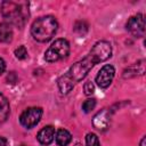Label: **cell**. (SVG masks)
Returning a JSON list of instances; mask_svg holds the SVG:
<instances>
[{
    "mask_svg": "<svg viewBox=\"0 0 146 146\" xmlns=\"http://www.w3.org/2000/svg\"><path fill=\"white\" fill-rule=\"evenodd\" d=\"M111 56H112V46L108 41L100 40L96 42L89 55H87L83 59L73 64L65 74L59 76V79L57 80V84L60 94L63 95L68 94L73 89L74 84L83 80L89 73V71L96 64L105 62Z\"/></svg>",
    "mask_w": 146,
    "mask_h": 146,
    "instance_id": "6da1fadb",
    "label": "cell"
},
{
    "mask_svg": "<svg viewBox=\"0 0 146 146\" xmlns=\"http://www.w3.org/2000/svg\"><path fill=\"white\" fill-rule=\"evenodd\" d=\"M1 15L6 23L23 27L29 19V3L24 1H3L1 3Z\"/></svg>",
    "mask_w": 146,
    "mask_h": 146,
    "instance_id": "7a4b0ae2",
    "label": "cell"
},
{
    "mask_svg": "<svg viewBox=\"0 0 146 146\" xmlns=\"http://www.w3.org/2000/svg\"><path fill=\"white\" fill-rule=\"evenodd\" d=\"M58 23L54 16L39 17L31 26V34L34 40L39 42L49 41L56 33Z\"/></svg>",
    "mask_w": 146,
    "mask_h": 146,
    "instance_id": "3957f363",
    "label": "cell"
},
{
    "mask_svg": "<svg viewBox=\"0 0 146 146\" xmlns=\"http://www.w3.org/2000/svg\"><path fill=\"white\" fill-rule=\"evenodd\" d=\"M70 54V43L65 39H57L44 52V59L49 63H54L65 58Z\"/></svg>",
    "mask_w": 146,
    "mask_h": 146,
    "instance_id": "277c9868",
    "label": "cell"
},
{
    "mask_svg": "<svg viewBox=\"0 0 146 146\" xmlns=\"http://www.w3.org/2000/svg\"><path fill=\"white\" fill-rule=\"evenodd\" d=\"M41 116H42V108H40V107H29L21 114L19 122L26 129H31L40 122Z\"/></svg>",
    "mask_w": 146,
    "mask_h": 146,
    "instance_id": "5b68a950",
    "label": "cell"
},
{
    "mask_svg": "<svg viewBox=\"0 0 146 146\" xmlns=\"http://www.w3.org/2000/svg\"><path fill=\"white\" fill-rule=\"evenodd\" d=\"M127 30L137 38H141L145 34V21L141 14L131 16L127 22Z\"/></svg>",
    "mask_w": 146,
    "mask_h": 146,
    "instance_id": "8992f818",
    "label": "cell"
},
{
    "mask_svg": "<svg viewBox=\"0 0 146 146\" xmlns=\"http://www.w3.org/2000/svg\"><path fill=\"white\" fill-rule=\"evenodd\" d=\"M114 75H115L114 67L112 65H105L100 68V71L96 75V83L100 88H107L112 83Z\"/></svg>",
    "mask_w": 146,
    "mask_h": 146,
    "instance_id": "52a82bcc",
    "label": "cell"
},
{
    "mask_svg": "<svg viewBox=\"0 0 146 146\" xmlns=\"http://www.w3.org/2000/svg\"><path fill=\"white\" fill-rule=\"evenodd\" d=\"M92 124L98 130H102V131L106 130L108 128V124H110V113H108V111L106 108H104L100 112H98L94 116Z\"/></svg>",
    "mask_w": 146,
    "mask_h": 146,
    "instance_id": "ba28073f",
    "label": "cell"
},
{
    "mask_svg": "<svg viewBox=\"0 0 146 146\" xmlns=\"http://www.w3.org/2000/svg\"><path fill=\"white\" fill-rule=\"evenodd\" d=\"M54 138H55V128L52 125H46L44 128H42L39 131V133L36 136L38 141L44 146L50 145L52 143Z\"/></svg>",
    "mask_w": 146,
    "mask_h": 146,
    "instance_id": "9c48e42d",
    "label": "cell"
},
{
    "mask_svg": "<svg viewBox=\"0 0 146 146\" xmlns=\"http://www.w3.org/2000/svg\"><path fill=\"white\" fill-rule=\"evenodd\" d=\"M13 40V29L8 23L0 24V42L9 43Z\"/></svg>",
    "mask_w": 146,
    "mask_h": 146,
    "instance_id": "30bf717a",
    "label": "cell"
},
{
    "mask_svg": "<svg viewBox=\"0 0 146 146\" xmlns=\"http://www.w3.org/2000/svg\"><path fill=\"white\" fill-rule=\"evenodd\" d=\"M10 113V106L8 99L0 92V123L5 122Z\"/></svg>",
    "mask_w": 146,
    "mask_h": 146,
    "instance_id": "8fae6325",
    "label": "cell"
},
{
    "mask_svg": "<svg viewBox=\"0 0 146 146\" xmlns=\"http://www.w3.org/2000/svg\"><path fill=\"white\" fill-rule=\"evenodd\" d=\"M72 140V136L70 131L66 129H59L56 132V143L58 146H67Z\"/></svg>",
    "mask_w": 146,
    "mask_h": 146,
    "instance_id": "7c38bea8",
    "label": "cell"
},
{
    "mask_svg": "<svg viewBox=\"0 0 146 146\" xmlns=\"http://www.w3.org/2000/svg\"><path fill=\"white\" fill-rule=\"evenodd\" d=\"M74 31L80 35H84L88 31V24L84 21H78L74 24Z\"/></svg>",
    "mask_w": 146,
    "mask_h": 146,
    "instance_id": "4fadbf2b",
    "label": "cell"
},
{
    "mask_svg": "<svg viewBox=\"0 0 146 146\" xmlns=\"http://www.w3.org/2000/svg\"><path fill=\"white\" fill-rule=\"evenodd\" d=\"M86 144L87 146H100L99 139L95 133H88L86 136Z\"/></svg>",
    "mask_w": 146,
    "mask_h": 146,
    "instance_id": "5bb4252c",
    "label": "cell"
},
{
    "mask_svg": "<svg viewBox=\"0 0 146 146\" xmlns=\"http://www.w3.org/2000/svg\"><path fill=\"white\" fill-rule=\"evenodd\" d=\"M95 106H96V99L89 98V99H87V100L82 104V110H83V112L89 113V112H91V111L95 108Z\"/></svg>",
    "mask_w": 146,
    "mask_h": 146,
    "instance_id": "9a60e30c",
    "label": "cell"
},
{
    "mask_svg": "<svg viewBox=\"0 0 146 146\" xmlns=\"http://www.w3.org/2000/svg\"><path fill=\"white\" fill-rule=\"evenodd\" d=\"M15 57L18 59H25L27 57V50L24 46H19L15 49Z\"/></svg>",
    "mask_w": 146,
    "mask_h": 146,
    "instance_id": "2e32d148",
    "label": "cell"
},
{
    "mask_svg": "<svg viewBox=\"0 0 146 146\" xmlns=\"http://www.w3.org/2000/svg\"><path fill=\"white\" fill-rule=\"evenodd\" d=\"M83 90H84V94L86 95H91V94H94V91H95V86H94V83L91 82V81H87L86 83H84V86H83Z\"/></svg>",
    "mask_w": 146,
    "mask_h": 146,
    "instance_id": "e0dca14e",
    "label": "cell"
},
{
    "mask_svg": "<svg viewBox=\"0 0 146 146\" xmlns=\"http://www.w3.org/2000/svg\"><path fill=\"white\" fill-rule=\"evenodd\" d=\"M5 70H6V62L2 58H0V75L5 72Z\"/></svg>",
    "mask_w": 146,
    "mask_h": 146,
    "instance_id": "ac0fdd59",
    "label": "cell"
},
{
    "mask_svg": "<svg viewBox=\"0 0 146 146\" xmlns=\"http://www.w3.org/2000/svg\"><path fill=\"white\" fill-rule=\"evenodd\" d=\"M7 145V139L3 137H0V146H6Z\"/></svg>",
    "mask_w": 146,
    "mask_h": 146,
    "instance_id": "d6986e66",
    "label": "cell"
},
{
    "mask_svg": "<svg viewBox=\"0 0 146 146\" xmlns=\"http://www.w3.org/2000/svg\"><path fill=\"white\" fill-rule=\"evenodd\" d=\"M145 140H146V138H145V137H143V138H141V140H140V146H145Z\"/></svg>",
    "mask_w": 146,
    "mask_h": 146,
    "instance_id": "ffe728a7",
    "label": "cell"
},
{
    "mask_svg": "<svg viewBox=\"0 0 146 146\" xmlns=\"http://www.w3.org/2000/svg\"><path fill=\"white\" fill-rule=\"evenodd\" d=\"M74 146H82V145H81V144H80V143H76V144H75V145H74Z\"/></svg>",
    "mask_w": 146,
    "mask_h": 146,
    "instance_id": "44dd1931",
    "label": "cell"
}]
</instances>
